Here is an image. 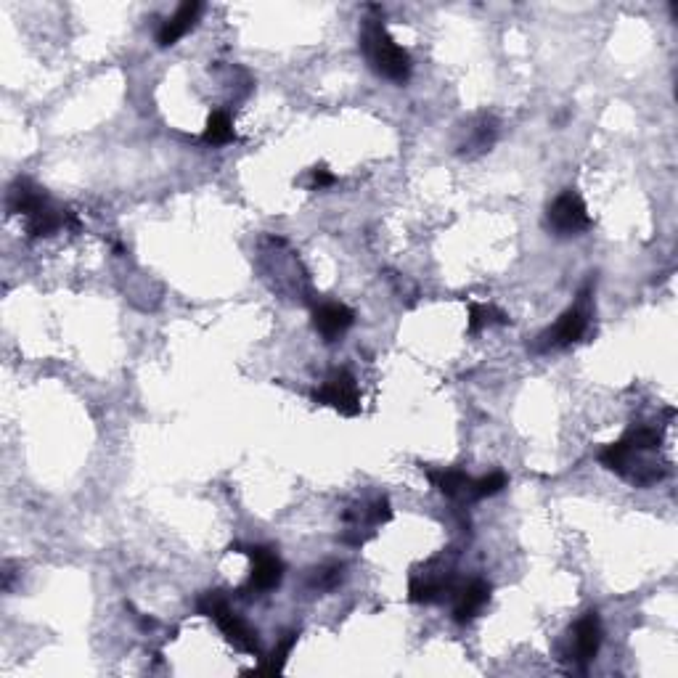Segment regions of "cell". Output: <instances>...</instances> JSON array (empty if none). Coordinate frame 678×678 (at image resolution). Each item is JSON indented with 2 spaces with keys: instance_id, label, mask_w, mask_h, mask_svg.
I'll list each match as a JSON object with an SVG mask.
<instances>
[{
  "instance_id": "obj_1",
  "label": "cell",
  "mask_w": 678,
  "mask_h": 678,
  "mask_svg": "<svg viewBox=\"0 0 678 678\" xmlns=\"http://www.w3.org/2000/svg\"><path fill=\"white\" fill-rule=\"evenodd\" d=\"M657 448H660V430L649 424H636L618 443L604 445L599 451V464L636 488H649L665 477V469L657 467L655 459H649V453H655Z\"/></svg>"
},
{
  "instance_id": "obj_2",
  "label": "cell",
  "mask_w": 678,
  "mask_h": 678,
  "mask_svg": "<svg viewBox=\"0 0 678 678\" xmlns=\"http://www.w3.org/2000/svg\"><path fill=\"white\" fill-rule=\"evenodd\" d=\"M361 51L369 61V67L377 72L379 77H385L390 83L403 85L408 83V77L414 72L411 56L403 46L395 43L390 32H387L382 16L377 19H366L361 32Z\"/></svg>"
},
{
  "instance_id": "obj_3",
  "label": "cell",
  "mask_w": 678,
  "mask_h": 678,
  "mask_svg": "<svg viewBox=\"0 0 678 678\" xmlns=\"http://www.w3.org/2000/svg\"><path fill=\"white\" fill-rule=\"evenodd\" d=\"M196 610L204 618L215 620V626L220 628V633L226 636L236 649H242V652H249V655H260V641H257V631L249 626L247 620L242 615H236L231 610V602H228L226 591H204L199 596V602H196Z\"/></svg>"
},
{
  "instance_id": "obj_4",
  "label": "cell",
  "mask_w": 678,
  "mask_h": 678,
  "mask_svg": "<svg viewBox=\"0 0 678 678\" xmlns=\"http://www.w3.org/2000/svg\"><path fill=\"white\" fill-rule=\"evenodd\" d=\"M591 215H588V207L583 202V196L575 189H565L562 194L549 204L546 210V218H543V226L549 228L551 234L559 236V239H570V236H581L591 228Z\"/></svg>"
},
{
  "instance_id": "obj_5",
  "label": "cell",
  "mask_w": 678,
  "mask_h": 678,
  "mask_svg": "<svg viewBox=\"0 0 678 678\" xmlns=\"http://www.w3.org/2000/svg\"><path fill=\"white\" fill-rule=\"evenodd\" d=\"M313 400L318 406L334 408L342 416L361 414V390H358V382L347 369L329 371L321 387L313 392Z\"/></svg>"
},
{
  "instance_id": "obj_6",
  "label": "cell",
  "mask_w": 678,
  "mask_h": 678,
  "mask_svg": "<svg viewBox=\"0 0 678 678\" xmlns=\"http://www.w3.org/2000/svg\"><path fill=\"white\" fill-rule=\"evenodd\" d=\"M242 554L252 559V573H249V583L239 594L260 596L281 586V581H284V562L276 557V551L268 549V546H244Z\"/></svg>"
},
{
  "instance_id": "obj_7",
  "label": "cell",
  "mask_w": 678,
  "mask_h": 678,
  "mask_svg": "<svg viewBox=\"0 0 678 678\" xmlns=\"http://www.w3.org/2000/svg\"><path fill=\"white\" fill-rule=\"evenodd\" d=\"M599 647H602V620H599V612L591 610L586 612V615L575 623L573 631H570L565 660H570V663L578 665L581 671H586L588 663L599 655Z\"/></svg>"
},
{
  "instance_id": "obj_8",
  "label": "cell",
  "mask_w": 678,
  "mask_h": 678,
  "mask_svg": "<svg viewBox=\"0 0 678 678\" xmlns=\"http://www.w3.org/2000/svg\"><path fill=\"white\" fill-rule=\"evenodd\" d=\"M586 332H588L586 310H583L581 305H575V308H567L565 313L554 321V326H549V329L538 337L535 350H541V353L565 350V347H573L575 342H581Z\"/></svg>"
},
{
  "instance_id": "obj_9",
  "label": "cell",
  "mask_w": 678,
  "mask_h": 678,
  "mask_svg": "<svg viewBox=\"0 0 678 678\" xmlns=\"http://www.w3.org/2000/svg\"><path fill=\"white\" fill-rule=\"evenodd\" d=\"M355 324V310L347 308L345 302H324L313 310V329L326 342H334Z\"/></svg>"
},
{
  "instance_id": "obj_10",
  "label": "cell",
  "mask_w": 678,
  "mask_h": 678,
  "mask_svg": "<svg viewBox=\"0 0 678 678\" xmlns=\"http://www.w3.org/2000/svg\"><path fill=\"white\" fill-rule=\"evenodd\" d=\"M51 204V199L46 196V191L35 186L30 178H16L8 189V212L11 215H19V218H35L38 212H43Z\"/></svg>"
},
{
  "instance_id": "obj_11",
  "label": "cell",
  "mask_w": 678,
  "mask_h": 678,
  "mask_svg": "<svg viewBox=\"0 0 678 678\" xmlns=\"http://www.w3.org/2000/svg\"><path fill=\"white\" fill-rule=\"evenodd\" d=\"M424 477L430 480L432 488L440 493V496L451 498V501H472V477L459 467H424Z\"/></svg>"
},
{
  "instance_id": "obj_12",
  "label": "cell",
  "mask_w": 678,
  "mask_h": 678,
  "mask_svg": "<svg viewBox=\"0 0 678 678\" xmlns=\"http://www.w3.org/2000/svg\"><path fill=\"white\" fill-rule=\"evenodd\" d=\"M490 602V583L483 578H475V581L464 583V586L456 591V604H453V620L459 626H467L472 620L485 610V604Z\"/></svg>"
},
{
  "instance_id": "obj_13",
  "label": "cell",
  "mask_w": 678,
  "mask_h": 678,
  "mask_svg": "<svg viewBox=\"0 0 678 678\" xmlns=\"http://www.w3.org/2000/svg\"><path fill=\"white\" fill-rule=\"evenodd\" d=\"M202 11H204V6L199 3V0H194V3L189 0V3L178 6V11H175L170 19H165L162 27H159L157 46L170 48V46H175L181 38H186V35H189V32L196 27V22H199Z\"/></svg>"
},
{
  "instance_id": "obj_14",
  "label": "cell",
  "mask_w": 678,
  "mask_h": 678,
  "mask_svg": "<svg viewBox=\"0 0 678 678\" xmlns=\"http://www.w3.org/2000/svg\"><path fill=\"white\" fill-rule=\"evenodd\" d=\"M202 141L207 146H228L239 141L231 117L226 112H212L210 120H207V128L202 133Z\"/></svg>"
},
{
  "instance_id": "obj_15",
  "label": "cell",
  "mask_w": 678,
  "mask_h": 678,
  "mask_svg": "<svg viewBox=\"0 0 678 678\" xmlns=\"http://www.w3.org/2000/svg\"><path fill=\"white\" fill-rule=\"evenodd\" d=\"M493 324H509V318H506L504 310L493 308V305H480V302H472V305H469V324H467L469 334L480 332V329Z\"/></svg>"
},
{
  "instance_id": "obj_16",
  "label": "cell",
  "mask_w": 678,
  "mask_h": 678,
  "mask_svg": "<svg viewBox=\"0 0 678 678\" xmlns=\"http://www.w3.org/2000/svg\"><path fill=\"white\" fill-rule=\"evenodd\" d=\"M297 636H300V633H297V631L287 633V636H284V639H281L279 644H276V649H273V652H271V657H268V660H265V663L260 665V668H257V673L273 676V673L284 671V665H287L289 655H292L294 644H297Z\"/></svg>"
},
{
  "instance_id": "obj_17",
  "label": "cell",
  "mask_w": 678,
  "mask_h": 678,
  "mask_svg": "<svg viewBox=\"0 0 678 678\" xmlns=\"http://www.w3.org/2000/svg\"><path fill=\"white\" fill-rule=\"evenodd\" d=\"M509 485V477L504 472H490V475L480 477L472 483V501H483V498L498 496L501 490Z\"/></svg>"
},
{
  "instance_id": "obj_18",
  "label": "cell",
  "mask_w": 678,
  "mask_h": 678,
  "mask_svg": "<svg viewBox=\"0 0 678 678\" xmlns=\"http://www.w3.org/2000/svg\"><path fill=\"white\" fill-rule=\"evenodd\" d=\"M339 583H342V565L316 567L310 573V588H316V591H332Z\"/></svg>"
},
{
  "instance_id": "obj_19",
  "label": "cell",
  "mask_w": 678,
  "mask_h": 678,
  "mask_svg": "<svg viewBox=\"0 0 678 678\" xmlns=\"http://www.w3.org/2000/svg\"><path fill=\"white\" fill-rule=\"evenodd\" d=\"M337 181V175L329 173L326 167H316L313 170V189H326V186H334Z\"/></svg>"
}]
</instances>
